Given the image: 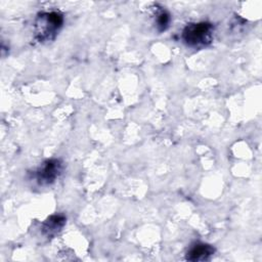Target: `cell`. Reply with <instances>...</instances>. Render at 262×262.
Instances as JSON below:
<instances>
[{
    "label": "cell",
    "instance_id": "cell-1",
    "mask_svg": "<svg viewBox=\"0 0 262 262\" xmlns=\"http://www.w3.org/2000/svg\"><path fill=\"white\" fill-rule=\"evenodd\" d=\"M214 28L210 23L201 21L188 24L182 31L183 42L192 48L208 46L213 40Z\"/></svg>",
    "mask_w": 262,
    "mask_h": 262
},
{
    "label": "cell",
    "instance_id": "cell-6",
    "mask_svg": "<svg viewBox=\"0 0 262 262\" xmlns=\"http://www.w3.org/2000/svg\"><path fill=\"white\" fill-rule=\"evenodd\" d=\"M170 19H171L170 14L166 10H161L157 14V19H156L158 30L160 32L167 30V28L169 27V24H170Z\"/></svg>",
    "mask_w": 262,
    "mask_h": 262
},
{
    "label": "cell",
    "instance_id": "cell-4",
    "mask_svg": "<svg viewBox=\"0 0 262 262\" xmlns=\"http://www.w3.org/2000/svg\"><path fill=\"white\" fill-rule=\"evenodd\" d=\"M215 249L208 244L198 243L192 245L187 253H186V260L195 262V261H206L209 260L210 257L214 254Z\"/></svg>",
    "mask_w": 262,
    "mask_h": 262
},
{
    "label": "cell",
    "instance_id": "cell-3",
    "mask_svg": "<svg viewBox=\"0 0 262 262\" xmlns=\"http://www.w3.org/2000/svg\"><path fill=\"white\" fill-rule=\"evenodd\" d=\"M61 169L62 165L59 160H47L36 171V179L41 185L51 184L58 177Z\"/></svg>",
    "mask_w": 262,
    "mask_h": 262
},
{
    "label": "cell",
    "instance_id": "cell-5",
    "mask_svg": "<svg viewBox=\"0 0 262 262\" xmlns=\"http://www.w3.org/2000/svg\"><path fill=\"white\" fill-rule=\"evenodd\" d=\"M66 223V218L62 215H52L43 224V233L51 236L59 231Z\"/></svg>",
    "mask_w": 262,
    "mask_h": 262
},
{
    "label": "cell",
    "instance_id": "cell-2",
    "mask_svg": "<svg viewBox=\"0 0 262 262\" xmlns=\"http://www.w3.org/2000/svg\"><path fill=\"white\" fill-rule=\"evenodd\" d=\"M63 23V17L59 12L39 13L35 21V37L39 42L52 40Z\"/></svg>",
    "mask_w": 262,
    "mask_h": 262
}]
</instances>
